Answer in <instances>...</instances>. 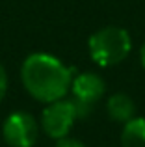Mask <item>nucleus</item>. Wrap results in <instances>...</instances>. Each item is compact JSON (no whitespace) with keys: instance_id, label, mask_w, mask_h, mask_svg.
I'll use <instances>...</instances> for the list:
<instances>
[{"instance_id":"1","label":"nucleus","mask_w":145,"mask_h":147,"mask_svg":"<svg viewBox=\"0 0 145 147\" xmlns=\"http://www.w3.org/2000/svg\"><path fill=\"white\" fill-rule=\"evenodd\" d=\"M72 69L48 52H34L21 65V82L32 99L43 104L63 99L71 91Z\"/></svg>"},{"instance_id":"2","label":"nucleus","mask_w":145,"mask_h":147,"mask_svg":"<svg viewBox=\"0 0 145 147\" xmlns=\"http://www.w3.org/2000/svg\"><path fill=\"white\" fill-rule=\"evenodd\" d=\"M132 50L130 34L121 26H102L91 34L87 41V52L99 67H113L127 60Z\"/></svg>"},{"instance_id":"3","label":"nucleus","mask_w":145,"mask_h":147,"mask_svg":"<svg viewBox=\"0 0 145 147\" xmlns=\"http://www.w3.org/2000/svg\"><path fill=\"white\" fill-rule=\"evenodd\" d=\"M80 119L78 106L72 99H60L54 102L45 104L43 112H41L39 125L43 129V132L52 140H62V138L69 136L71 129L75 127V123Z\"/></svg>"},{"instance_id":"4","label":"nucleus","mask_w":145,"mask_h":147,"mask_svg":"<svg viewBox=\"0 0 145 147\" xmlns=\"http://www.w3.org/2000/svg\"><path fill=\"white\" fill-rule=\"evenodd\" d=\"M41 125L24 110L11 112L2 123V138L9 147H34Z\"/></svg>"},{"instance_id":"5","label":"nucleus","mask_w":145,"mask_h":147,"mask_svg":"<svg viewBox=\"0 0 145 147\" xmlns=\"http://www.w3.org/2000/svg\"><path fill=\"white\" fill-rule=\"evenodd\" d=\"M104 91H106V82L97 73L84 71L72 76L71 93H72V100L78 106L80 117H86V115L91 114L93 106L102 99Z\"/></svg>"},{"instance_id":"6","label":"nucleus","mask_w":145,"mask_h":147,"mask_svg":"<svg viewBox=\"0 0 145 147\" xmlns=\"http://www.w3.org/2000/svg\"><path fill=\"white\" fill-rule=\"evenodd\" d=\"M106 114L115 123H127L136 115V104L130 95L127 93H113L106 100Z\"/></svg>"},{"instance_id":"7","label":"nucleus","mask_w":145,"mask_h":147,"mask_svg":"<svg viewBox=\"0 0 145 147\" xmlns=\"http://www.w3.org/2000/svg\"><path fill=\"white\" fill-rule=\"evenodd\" d=\"M123 147H145V117H132L121 130Z\"/></svg>"},{"instance_id":"8","label":"nucleus","mask_w":145,"mask_h":147,"mask_svg":"<svg viewBox=\"0 0 145 147\" xmlns=\"http://www.w3.org/2000/svg\"><path fill=\"white\" fill-rule=\"evenodd\" d=\"M54 147H86L80 140L76 138H71V136H65L62 140H56V145Z\"/></svg>"},{"instance_id":"9","label":"nucleus","mask_w":145,"mask_h":147,"mask_svg":"<svg viewBox=\"0 0 145 147\" xmlns=\"http://www.w3.org/2000/svg\"><path fill=\"white\" fill-rule=\"evenodd\" d=\"M6 93H7V73L4 69V65L0 63V102L4 100Z\"/></svg>"},{"instance_id":"10","label":"nucleus","mask_w":145,"mask_h":147,"mask_svg":"<svg viewBox=\"0 0 145 147\" xmlns=\"http://www.w3.org/2000/svg\"><path fill=\"white\" fill-rule=\"evenodd\" d=\"M140 61H142V67L145 69V41H143L142 49H140Z\"/></svg>"}]
</instances>
